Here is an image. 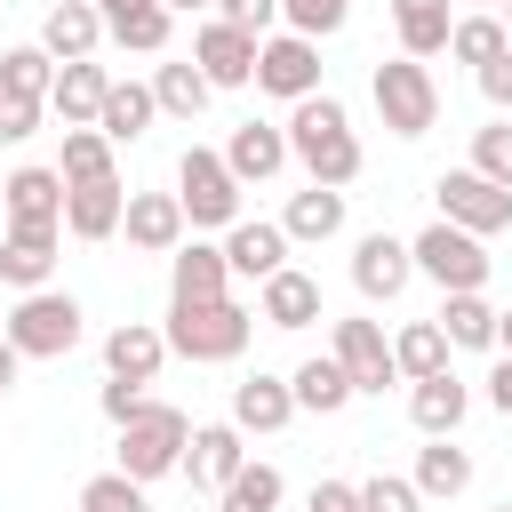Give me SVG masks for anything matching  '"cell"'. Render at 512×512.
<instances>
[{"label": "cell", "mask_w": 512, "mask_h": 512, "mask_svg": "<svg viewBox=\"0 0 512 512\" xmlns=\"http://www.w3.org/2000/svg\"><path fill=\"white\" fill-rule=\"evenodd\" d=\"M440 336H448V344H464V352H496V304H488L480 288L448 296V304H440Z\"/></svg>", "instance_id": "obj_30"}, {"label": "cell", "mask_w": 512, "mask_h": 512, "mask_svg": "<svg viewBox=\"0 0 512 512\" xmlns=\"http://www.w3.org/2000/svg\"><path fill=\"white\" fill-rule=\"evenodd\" d=\"M464 488H472V456L456 440L416 448V496H464Z\"/></svg>", "instance_id": "obj_35"}, {"label": "cell", "mask_w": 512, "mask_h": 512, "mask_svg": "<svg viewBox=\"0 0 512 512\" xmlns=\"http://www.w3.org/2000/svg\"><path fill=\"white\" fill-rule=\"evenodd\" d=\"M432 200H440V224H456V232H472V240H488V232L512 224V192L488 184V176H472V168H448V176L432 184Z\"/></svg>", "instance_id": "obj_9"}, {"label": "cell", "mask_w": 512, "mask_h": 512, "mask_svg": "<svg viewBox=\"0 0 512 512\" xmlns=\"http://www.w3.org/2000/svg\"><path fill=\"white\" fill-rule=\"evenodd\" d=\"M0 336L16 344V360H64L80 344V304L64 288H32V296H16V312L0 320Z\"/></svg>", "instance_id": "obj_5"}, {"label": "cell", "mask_w": 512, "mask_h": 512, "mask_svg": "<svg viewBox=\"0 0 512 512\" xmlns=\"http://www.w3.org/2000/svg\"><path fill=\"white\" fill-rule=\"evenodd\" d=\"M56 240H64V232H0V280H8L16 296L48 288V272H56Z\"/></svg>", "instance_id": "obj_28"}, {"label": "cell", "mask_w": 512, "mask_h": 512, "mask_svg": "<svg viewBox=\"0 0 512 512\" xmlns=\"http://www.w3.org/2000/svg\"><path fill=\"white\" fill-rule=\"evenodd\" d=\"M152 120H160L152 80H112V88H104V112H96V136H104V144H136Z\"/></svg>", "instance_id": "obj_27"}, {"label": "cell", "mask_w": 512, "mask_h": 512, "mask_svg": "<svg viewBox=\"0 0 512 512\" xmlns=\"http://www.w3.org/2000/svg\"><path fill=\"white\" fill-rule=\"evenodd\" d=\"M120 208H128L120 176H96V184H64V232H72V240H112V232H120Z\"/></svg>", "instance_id": "obj_20"}, {"label": "cell", "mask_w": 512, "mask_h": 512, "mask_svg": "<svg viewBox=\"0 0 512 512\" xmlns=\"http://www.w3.org/2000/svg\"><path fill=\"white\" fill-rule=\"evenodd\" d=\"M504 48H512V40H504V24H496V16H480V8H472V16H456V32H448V56H456V64H472V72H480V64H496Z\"/></svg>", "instance_id": "obj_38"}, {"label": "cell", "mask_w": 512, "mask_h": 512, "mask_svg": "<svg viewBox=\"0 0 512 512\" xmlns=\"http://www.w3.org/2000/svg\"><path fill=\"white\" fill-rule=\"evenodd\" d=\"M120 232H128V248H144V256H176V248H184V208H176V192H128Z\"/></svg>", "instance_id": "obj_15"}, {"label": "cell", "mask_w": 512, "mask_h": 512, "mask_svg": "<svg viewBox=\"0 0 512 512\" xmlns=\"http://www.w3.org/2000/svg\"><path fill=\"white\" fill-rule=\"evenodd\" d=\"M40 112H48V104H8V96H0V144H24V136L40 128Z\"/></svg>", "instance_id": "obj_46"}, {"label": "cell", "mask_w": 512, "mask_h": 512, "mask_svg": "<svg viewBox=\"0 0 512 512\" xmlns=\"http://www.w3.org/2000/svg\"><path fill=\"white\" fill-rule=\"evenodd\" d=\"M224 264H232V280H272L280 264H288V232L280 224H264V216H240L232 232H224Z\"/></svg>", "instance_id": "obj_17"}, {"label": "cell", "mask_w": 512, "mask_h": 512, "mask_svg": "<svg viewBox=\"0 0 512 512\" xmlns=\"http://www.w3.org/2000/svg\"><path fill=\"white\" fill-rule=\"evenodd\" d=\"M56 176H64V184H96V176H120V168H112V144H104L96 128H64Z\"/></svg>", "instance_id": "obj_36"}, {"label": "cell", "mask_w": 512, "mask_h": 512, "mask_svg": "<svg viewBox=\"0 0 512 512\" xmlns=\"http://www.w3.org/2000/svg\"><path fill=\"white\" fill-rule=\"evenodd\" d=\"M280 136H288V160H304V176H312V184L344 192V184L360 176V136H352V112H344L328 88H320V96H304V104H288Z\"/></svg>", "instance_id": "obj_1"}, {"label": "cell", "mask_w": 512, "mask_h": 512, "mask_svg": "<svg viewBox=\"0 0 512 512\" xmlns=\"http://www.w3.org/2000/svg\"><path fill=\"white\" fill-rule=\"evenodd\" d=\"M496 512H512V504H496Z\"/></svg>", "instance_id": "obj_56"}, {"label": "cell", "mask_w": 512, "mask_h": 512, "mask_svg": "<svg viewBox=\"0 0 512 512\" xmlns=\"http://www.w3.org/2000/svg\"><path fill=\"white\" fill-rule=\"evenodd\" d=\"M0 224H8V208H0Z\"/></svg>", "instance_id": "obj_57"}, {"label": "cell", "mask_w": 512, "mask_h": 512, "mask_svg": "<svg viewBox=\"0 0 512 512\" xmlns=\"http://www.w3.org/2000/svg\"><path fill=\"white\" fill-rule=\"evenodd\" d=\"M16 368H24V360H16V344L0 336V392H16Z\"/></svg>", "instance_id": "obj_50"}, {"label": "cell", "mask_w": 512, "mask_h": 512, "mask_svg": "<svg viewBox=\"0 0 512 512\" xmlns=\"http://www.w3.org/2000/svg\"><path fill=\"white\" fill-rule=\"evenodd\" d=\"M104 88H112V72H104L96 56H80V64H56V80H48V112H56L64 128H96V112H104Z\"/></svg>", "instance_id": "obj_16"}, {"label": "cell", "mask_w": 512, "mask_h": 512, "mask_svg": "<svg viewBox=\"0 0 512 512\" xmlns=\"http://www.w3.org/2000/svg\"><path fill=\"white\" fill-rule=\"evenodd\" d=\"M80 512H152V496L128 472H96V480H80Z\"/></svg>", "instance_id": "obj_40"}, {"label": "cell", "mask_w": 512, "mask_h": 512, "mask_svg": "<svg viewBox=\"0 0 512 512\" xmlns=\"http://www.w3.org/2000/svg\"><path fill=\"white\" fill-rule=\"evenodd\" d=\"M224 168H232V184L248 192V184H264V176H280V168H288V136H280L272 120H240V128H232V144H224Z\"/></svg>", "instance_id": "obj_19"}, {"label": "cell", "mask_w": 512, "mask_h": 512, "mask_svg": "<svg viewBox=\"0 0 512 512\" xmlns=\"http://www.w3.org/2000/svg\"><path fill=\"white\" fill-rule=\"evenodd\" d=\"M160 360H168V336H160L152 320H120V328L104 336V376H120V384H152Z\"/></svg>", "instance_id": "obj_21"}, {"label": "cell", "mask_w": 512, "mask_h": 512, "mask_svg": "<svg viewBox=\"0 0 512 512\" xmlns=\"http://www.w3.org/2000/svg\"><path fill=\"white\" fill-rule=\"evenodd\" d=\"M192 64H200V80H208V88H248V80H256V32H240V24L208 16V24L192 32Z\"/></svg>", "instance_id": "obj_12"}, {"label": "cell", "mask_w": 512, "mask_h": 512, "mask_svg": "<svg viewBox=\"0 0 512 512\" xmlns=\"http://www.w3.org/2000/svg\"><path fill=\"white\" fill-rule=\"evenodd\" d=\"M96 40H104V16H96L88 0H56V8L40 16V48H48L56 64H80V56H96Z\"/></svg>", "instance_id": "obj_24"}, {"label": "cell", "mask_w": 512, "mask_h": 512, "mask_svg": "<svg viewBox=\"0 0 512 512\" xmlns=\"http://www.w3.org/2000/svg\"><path fill=\"white\" fill-rule=\"evenodd\" d=\"M328 360L352 376V392H384V384H400L392 344H384L376 320H336V328H328Z\"/></svg>", "instance_id": "obj_11"}, {"label": "cell", "mask_w": 512, "mask_h": 512, "mask_svg": "<svg viewBox=\"0 0 512 512\" xmlns=\"http://www.w3.org/2000/svg\"><path fill=\"white\" fill-rule=\"evenodd\" d=\"M240 464H248V432H240L232 416H224V424H192V440H184V480H192V488L224 496Z\"/></svg>", "instance_id": "obj_13"}, {"label": "cell", "mask_w": 512, "mask_h": 512, "mask_svg": "<svg viewBox=\"0 0 512 512\" xmlns=\"http://www.w3.org/2000/svg\"><path fill=\"white\" fill-rule=\"evenodd\" d=\"M496 24H504V40H512V0H504V8H496Z\"/></svg>", "instance_id": "obj_54"}, {"label": "cell", "mask_w": 512, "mask_h": 512, "mask_svg": "<svg viewBox=\"0 0 512 512\" xmlns=\"http://www.w3.org/2000/svg\"><path fill=\"white\" fill-rule=\"evenodd\" d=\"M408 280H416L408 240H392V232H360V240H352V288H360L368 304H392Z\"/></svg>", "instance_id": "obj_14"}, {"label": "cell", "mask_w": 512, "mask_h": 512, "mask_svg": "<svg viewBox=\"0 0 512 512\" xmlns=\"http://www.w3.org/2000/svg\"><path fill=\"white\" fill-rule=\"evenodd\" d=\"M360 512H424V496H416V480L376 472V480H360Z\"/></svg>", "instance_id": "obj_43"}, {"label": "cell", "mask_w": 512, "mask_h": 512, "mask_svg": "<svg viewBox=\"0 0 512 512\" xmlns=\"http://www.w3.org/2000/svg\"><path fill=\"white\" fill-rule=\"evenodd\" d=\"M184 440H192V416L184 408H168V400H144L128 424H120V440H112V472H128L136 488H152V480H168L176 464H184Z\"/></svg>", "instance_id": "obj_2"}, {"label": "cell", "mask_w": 512, "mask_h": 512, "mask_svg": "<svg viewBox=\"0 0 512 512\" xmlns=\"http://www.w3.org/2000/svg\"><path fill=\"white\" fill-rule=\"evenodd\" d=\"M232 288V264H224V248H208V240H184L176 256H168V304H216Z\"/></svg>", "instance_id": "obj_18"}, {"label": "cell", "mask_w": 512, "mask_h": 512, "mask_svg": "<svg viewBox=\"0 0 512 512\" xmlns=\"http://www.w3.org/2000/svg\"><path fill=\"white\" fill-rule=\"evenodd\" d=\"M464 408H472V392L456 384V368H440V376H424V384H408V424H416L424 440H456V424H464Z\"/></svg>", "instance_id": "obj_22"}, {"label": "cell", "mask_w": 512, "mask_h": 512, "mask_svg": "<svg viewBox=\"0 0 512 512\" xmlns=\"http://www.w3.org/2000/svg\"><path fill=\"white\" fill-rule=\"evenodd\" d=\"M216 16H224V24H240V32H256V40H264V32H272V24H280V0H216Z\"/></svg>", "instance_id": "obj_44"}, {"label": "cell", "mask_w": 512, "mask_h": 512, "mask_svg": "<svg viewBox=\"0 0 512 512\" xmlns=\"http://www.w3.org/2000/svg\"><path fill=\"white\" fill-rule=\"evenodd\" d=\"M280 496H288V480H280L272 464H240L232 488L216 496V512H280Z\"/></svg>", "instance_id": "obj_37"}, {"label": "cell", "mask_w": 512, "mask_h": 512, "mask_svg": "<svg viewBox=\"0 0 512 512\" xmlns=\"http://www.w3.org/2000/svg\"><path fill=\"white\" fill-rule=\"evenodd\" d=\"M488 408L512 416V352H496V368H488Z\"/></svg>", "instance_id": "obj_49"}, {"label": "cell", "mask_w": 512, "mask_h": 512, "mask_svg": "<svg viewBox=\"0 0 512 512\" xmlns=\"http://www.w3.org/2000/svg\"><path fill=\"white\" fill-rule=\"evenodd\" d=\"M280 232H288V248H296V240H336V232H344V192H328V184L296 192L288 216H280Z\"/></svg>", "instance_id": "obj_29"}, {"label": "cell", "mask_w": 512, "mask_h": 512, "mask_svg": "<svg viewBox=\"0 0 512 512\" xmlns=\"http://www.w3.org/2000/svg\"><path fill=\"white\" fill-rule=\"evenodd\" d=\"M392 368H400L408 384L440 376V368H448V336H440V320H408V328L392 336Z\"/></svg>", "instance_id": "obj_34"}, {"label": "cell", "mask_w": 512, "mask_h": 512, "mask_svg": "<svg viewBox=\"0 0 512 512\" xmlns=\"http://www.w3.org/2000/svg\"><path fill=\"white\" fill-rule=\"evenodd\" d=\"M168 16H192V8H216V0H160Z\"/></svg>", "instance_id": "obj_53"}, {"label": "cell", "mask_w": 512, "mask_h": 512, "mask_svg": "<svg viewBox=\"0 0 512 512\" xmlns=\"http://www.w3.org/2000/svg\"><path fill=\"white\" fill-rule=\"evenodd\" d=\"M136 408H144V384H120V376H104V416H112V424H128Z\"/></svg>", "instance_id": "obj_47"}, {"label": "cell", "mask_w": 512, "mask_h": 512, "mask_svg": "<svg viewBox=\"0 0 512 512\" xmlns=\"http://www.w3.org/2000/svg\"><path fill=\"white\" fill-rule=\"evenodd\" d=\"M168 24H176V16H168L160 0H144V8H128V16H112L104 32H112L120 48H136V56H160V48H168Z\"/></svg>", "instance_id": "obj_39"}, {"label": "cell", "mask_w": 512, "mask_h": 512, "mask_svg": "<svg viewBox=\"0 0 512 512\" xmlns=\"http://www.w3.org/2000/svg\"><path fill=\"white\" fill-rule=\"evenodd\" d=\"M280 16H288V32H304V40H328V32H344L352 0H280Z\"/></svg>", "instance_id": "obj_42"}, {"label": "cell", "mask_w": 512, "mask_h": 512, "mask_svg": "<svg viewBox=\"0 0 512 512\" xmlns=\"http://www.w3.org/2000/svg\"><path fill=\"white\" fill-rule=\"evenodd\" d=\"M256 88L280 96V104L320 96V40H304V32H264V40H256Z\"/></svg>", "instance_id": "obj_8"}, {"label": "cell", "mask_w": 512, "mask_h": 512, "mask_svg": "<svg viewBox=\"0 0 512 512\" xmlns=\"http://www.w3.org/2000/svg\"><path fill=\"white\" fill-rule=\"evenodd\" d=\"M496 352H512V304L496 312Z\"/></svg>", "instance_id": "obj_52"}, {"label": "cell", "mask_w": 512, "mask_h": 512, "mask_svg": "<svg viewBox=\"0 0 512 512\" xmlns=\"http://www.w3.org/2000/svg\"><path fill=\"white\" fill-rule=\"evenodd\" d=\"M256 320H264V328H312V320H320V280L296 272V264H280V272L264 280V296H256Z\"/></svg>", "instance_id": "obj_23"}, {"label": "cell", "mask_w": 512, "mask_h": 512, "mask_svg": "<svg viewBox=\"0 0 512 512\" xmlns=\"http://www.w3.org/2000/svg\"><path fill=\"white\" fill-rule=\"evenodd\" d=\"M392 32H400V56L432 64V56H448L456 16H448V0H392Z\"/></svg>", "instance_id": "obj_26"}, {"label": "cell", "mask_w": 512, "mask_h": 512, "mask_svg": "<svg viewBox=\"0 0 512 512\" xmlns=\"http://www.w3.org/2000/svg\"><path fill=\"white\" fill-rule=\"evenodd\" d=\"M48 80H56V56L32 40V48H0V96L8 104H48Z\"/></svg>", "instance_id": "obj_32"}, {"label": "cell", "mask_w": 512, "mask_h": 512, "mask_svg": "<svg viewBox=\"0 0 512 512\" xmlns=\"http://www.w3.org/2000/svg\"><path fill=\"white\" fill-rule=\"evenodd\" d=\"M176 208H184V224L192 232H232L240 224V184H232V168H224V152H184L176 160Z\"/></svg>", "instance_id": "obj_6"}, {"label": "cell", "mask_w": 512, "mask_h": 512, "mask_svg": "<svg viewBox=\"0 0 512 512\" xmlns=\"http://www.w3.org/2000/svg\"><path fill=\"white\" fill-rule=\"evenodd\" d=\"M472 8H480V16H496V8H504V0H472Z\"/></svg>", "instance_id": "obj_55"}, {"label": "cell", "mask_w": 512, "mask_h": 512, "mask_svg": "<svg viewBox=\"0 0 512 512\" xmlns=\"http://www.w3.org/2000/svg\"><path fill=\"white\" fill-rule=\"evenodd\" d=\"M0 208H8L0 232H64V176L56 168H16V176H0Z\"/></svg>", "instance_id": "obj_10"}, {"label": "cell", "mask_w": 512, "mask_h": 512, "mask_svg": "<svg viewBox=\"0 0 512 512\" xmlns=\"http://www.w3.org/2000/svg\"><path fill=\"white\" fill-rule=\"evenodd\" d=\"M168 352H184V360H240L248 352V336H256V312L248 304H232V296H216V304H168Z\"/></svg>", "instance_id": "obj_3"}, {"label": "cell", "mask_w": 512, "mask_h": 512, "mask_svg": "<svg viewBox=\"0 0 512 512\" xmlns=\"http://www.w3.org/2000/svg\"><path fill=\"white\" fill-rule=\"evenodd\" d=\"M304 512H360V488H352V480H320Z\"/></svg>", "instance_id": "obj_48"}, {"label": "cell", "mask_w": 512, "mask_h": 512, "mask_svg": "<svg viewBox=\"0 0 512 512\" xmlns=\"http://www.w3.org/2000/svg\"><path fill=\"white\" fill-rule=\"evenodd\" d=\"M472 176H488V184L512 192V120H488V128L472 136Z\"/></svg>", "instance_id": "obj_41"}, {"label": "cell", "mask_w": 512, "mask_h": 512, "mask_svg": "<svg viewBox=\"0 0 512 512\" xmlns=\"http://www.w3.org/2000/svg\"><path fill=\"white\" fill-rule=\"evenodd\" d=\"M288 392H296V408H304V416H336V408L352 400V376H344L328 352H312V360L288 376Z\"/></svg>", "instance_id": "obj_31"}, {"label": "cell", "mask_w": 512, "mask_h": 512, "mask_svg": "<svg viewBox=\"0 0 512 512\" xmlns=\"http://www.w3.org/2000/svg\"><path fill=\"white\" fill-rule=\"evenodd\" d=\"M368 96H376V120H384L392 136H424V128H440V80H432V64H416V56L376 64Z\"/></svg>", "instance_id": "obj_4"}, {"label": "cell", "mask_w": 512, "mask_h": 512, "mask_svg": "<svg viewBox=\"0 0 512 512\" xmlns=\"http://www.w3.org/2000/svg\"><path fill=\"white\" fill-rule=\"evenodd\" d=\"M472 80H480V96H488V104H496V120H512V48H504V56H496V64H480V72H472Z\"/></svg>", "instance_id": "obj_45"}, {"label": "cell", "mask_w": 512, "mask_h": 512, "mask_svg": "<svg viewBox=\"0 0 512 512\" xmlns=\"http://www.w3.org/2000/svg\"><path fill=\"white\" fill-rule=\"evenodd\" d=\"M408 256H416V272H424L440 296L488 288V248H480L472 232H456V224H424V232L408 240Z\"/></svg>", "instance_id": "obj_7"}, {"label": "cell", "mask_w": 512, "mask_h": 512, "mask_svg": "<svg viewBox=\"0 0 512 512\" xmlns=\"http://www.w3.org/2000/svg\"><path fill=\"white\" fill-rule=\"evenodd\" d=\"M208 96H216V88L200 80V64H192V56H184V64H160V72H152V104H160L168 120H200V112H208Z\"/></svg>", "instance_id": "obj_33"}, {"label": "cell", "mask_w": 512, "mask_h": 512, "mask_svg": "<svg viewBox=\"0 0 512 512\" xmlns=\"http://www.w3.org/2000/svg\"><path fill=\"white\" fill-rule=\"evenodd\" d=\"M88 8H96V16L112 24V16H128V8H144V0H88Z\"/></svg>", "instance_id": "obj_51"}, {"label": "cell", "mask_w": 512, "mask_h": 512, "mask_svg": "<svg viewBox=\"0 0 512 512\" xmlns=\"http://www.w3.org/2000/svg\"><path fill=\"white\" fill-rule=\"evenodd\" d=\"M288 416H296L288 376H264V368H256V376H240V384H232V424H240V432H280Z\"/></svg>", "instance_id": "obj_25"}]
</instances>
